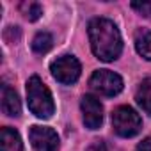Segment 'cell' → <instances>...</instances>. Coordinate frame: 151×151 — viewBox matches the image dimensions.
I'll list each match as a JSON object with an SVG mask.
<instances>
[{
  "mask_svg": "<svg viewBox=\"0 0 151 151\" xmlns=\"http://www.w3.org/2000/svg\"><path fill=\"white\" fill-rule=\"evenodd\" d=\"M135 100H137V103L142 107V110L151 116V77L146 78V80H142V84H140L139 89H137Z\"/></svg>",
  "mask_w": 151,
  "mask_h": 151,
  "instance_id": "10",
  "label": "cell"
},
{
  "mask_svg": "<svg viewBox=\"0 0 151 151\" xmlns=\"http://www.w3.org/2000/svg\"><path fill=\"white\" fill-rule=\"evenodd\" d=\"M137 151H151V137L144 139V140L137 146Z\"/></svg>",
  "mask_w": 151,
  "mask_h": 151,
  "instance_id": "16",
  "label": "cell"
},
{
  "mask_svg": "<svg viewBox=\"0 0 151 151\" xmlns=\"http://www.w3.org/2000/svg\"><path fill=\"white\" fill-rule=\"evenodd\" d=\"M50 71H52L53 78L57 82L68 86V84H75L78 80L82 66H80V62L75 59L73 55H62V57H59L57 60L52 62Z\"/></svg>",
  "mask_w": 151,
  "mask_h": 151,
  "instance_id": "5",
  "label": "cell"
},
{
  "mask_svg": "<svg viewBox=\"0 0 151 151\" xmlns=\"http://www.w3.org/2000/svg\"><path fill=\"white\" fill-rule=\"evenodd\" d=\"M20 9H22V13L25 14V18L30 20V22L39 20L41 14H43V7H41V4H37V2H23V4L20 6Z\"/></svg>",
  "mask_w": 151,
  "mask_h": 151,
  "instance_id": "13",
  "label": "cell"
},
{
  "mask_svg": "<svg viewBox=\"0 0 151 151\" xmlns=\"http://www.w3.org/2000/svg\"><path fill=\"white\" fill-rule=\"evenodd\" d=\"M87 151H109V149H107L105 142H101V140H94V142L87 147Z\"/></svg>",
  "mask_w": 151,
  "mask_h": 151,
  "instance_id": "15",
  "label": "cell"
},
{
  "mask_svg": "<svg viewBox=\"0 0 151 151\" xmlns=\"http://www.w3.org/2000/svg\"><path fill=\"white\" fill-rule=\"evenodd\" d=\"M29 139L36 151H57L59 149V137L48 126H32L29 132Z\"/></svg>",
  "mask_w": 151,
  "mask_h": 151,
  "instance_id": "6",
  "label": "cell"
},
{
  "mask_svg": "<svg viewBox=\"0 0 151 151\" xmlns=\"http://www.w3.org/2000/svg\"><path fill=\"white\" fill-rule=\"evenodd\" d=\"M27 101H29L30 112L43 119H48L55 110L52 93L43 84V80L39 77H36V75L30 77L27 82Z\"/></svg>",
  "mask_w": 151,
  "mask_h": 151,
  "instance_id": "2",
  "label": "cell"
},
{
  "mask_svg": "<svg viewBox=\"0 0 151 151\" xmlns=\"http://www.w3.org/2000/svg\"><path fill=\"white\" fill-rule=\"evenodd\" d=\"M112 126L117 135L121 137H133L140 132L142 128V119L140 116L132 109V107H117L112 112Z\"/></svg>",
  "mask_w": 151,
  "mask_h": 151,
  "instance_id": "3",
  "label": "cell"
},
{
  "mask_svg": "<svg viewBox=\"0 0 151 151\" xmlns=\"http://www.w3.org/2000/svg\"><path fill=\"white\" fill-rule=\"evenodd\" d=\"M135 48H137V52H139L144 59L151 60V30L142 32V34L137 36V39H135Z\"/></svg>",
  "mask_w": 151,
  "mask_h": 151,
  "instance_id": "12",
  "label": "cell"
},
{
  "mask_svg": "<svg viewBox=\"0 0 151 151\" xmlns=\"http://www.w3.org/2000/svg\"><path fill=\"white\" fill-rule=\"evenodd\" d=\"M89 41L94 55L105 62L117 59L123 50L121 34L114 22L107 18H94L89 23Z\"/></svg>",
  "mask_w": 151,
  "mask_h": 151,
  "instance_id": "1",
  "label": "cell"
},
{
  "mask_svg": "<svg viewBox=\"0 0 151 151\" xmlns=\"http://www.w3.org/2000/svg\"><path fill=\"white\" fill-rule=\"evenodd\" d=\"M89 86L94 93L101 96H116L123 89V78L110 69H98L93 73Z\"/></svg>",
  "mask_w": 151,
  "mask_h": 151,
  "instance_id": "4",
  "label": "cell"
},
{
  "mask_svg": "<svg viewBox=\"0 0 151 151\" xmlns=\"http://www.w3.org/2000/svg\"><path fill=\"white\" fill-rule=\"evenodd\" d=\"M132 7L139 13V14H142V16H146V18H151V2H133L132 4Z\"/></svg>",
  "mask_w": 151,
  "mask_h": 151,
  "instance_id": "14",
  "label": "cell"
},
{
  "mask_svg": "<svg viewBox=\"0 0 151 151\" xmlns=\"http://www.w3.org/2000/svg\"><path fill=\"white\" fill-rule=\"evenodd\" d=\"M2 110L6 116H20L22 112V103H20V98L16 94L14 89H11L9 86H4L2 87Z\"/></svg>",
  "mask_w": 151,
  "mask_h": 151,
  "instance_id": "8",
  "label": "cell"
},
{
  "mask_svg": "<svg viewBox=\"0 0 151 151\" xmlns=\"http://www.w3.org/2000/svg\"><path fill=\"white\" fill-rule=\"evenodd\" d=\"M0 151H23L22 139L16 130L4 126L0 132Z\"/></svg>",
  "mask_w": 151,
  "mask_h": 151,
  "instance_id": "9",
  "label": "cell"
},
{
  "mask_svg": "<svg viewBox=\"0 0 151 151\" xmlns=\"http://www.w3.org/2000/svg\"><path fill=\"white\" fill-rule=\"evenodd\" d=\"M82 114L84 123L89 130H98L103 123V107L98 98L94 96H84L82 98Z\"/></svg>",
  "mask_w": 151,
  "mask_h": 151,
  "instance_id": "7",
  "label": "cell"
},
{
  "mask_svg": "<svg viewBox=\"0 0 151 151\" xmlns=\"http://www.w3.org/2000/svg\"><path fill=\"white\" fill-rule=\"evenodd\" d=\"M53 46V37L50 32H37L32 39V50L36 53H46Z\"/></svg>",
  "mask_w": 151,
  "mask_h": 151,
  "instance_id": "11",
  "label": "cell"
}]
</instances>
